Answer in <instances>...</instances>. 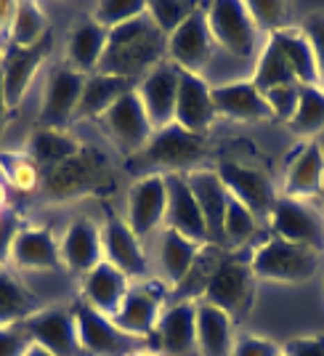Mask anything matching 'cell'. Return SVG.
I'll return each mask as SVG.
<instances>
[{
    "mask_svg": "<svg viewBox=\"0 0 324 356\" xmlns=\"http://www.w3.org/2000/svg\"><path fill=\"white\" fill-rule=\"evenodd\" d=\"M162 54H168V38L144 14L109 32L99 72L115 74V77L133 83L152 72L162 61Z\"/></svg>",
    "mask_w": 324,
    "mask_h": 356,
    "instance_id": "cell-1",
    "label": "cell"
},
{
    "mask_svg": "<svg viewBox=\"0 0 324 356\" xmlns=\"http://www.w3.org/2000/svg\"><path fill=\"white\" fill-rule=\"evenodd\" d=\"M40 184H43V192L59 202L86 197V194H102L112 189V165L102 149L83 147L70 160L54 168H43Z\"/></svg>",
    "mask_w": 324,
    "mask_h": 356,
    "instance_id": "cell-2",
    "label": "cell"
},
{
    "mask_svg": "<svg viewBox=\"0 0 324 356\" xmlns=\"http://www.w3.org/2000/svg\"><path fill=\"white\" fill-rule=\"evenodd\" d=\"M205 157V136H197L184 131L181 125H168L154 131L149 144L138 154H133L128 170L133 173H144L149 176H170V173H181L194 163H200Z\"/></svg>",
    "mask_w": 324,
    "mask_h": 356,
    "instance_id": "cell-3",
    "label": "cell"
},
{
    "mask_svg": "<svg viewBox=\"0 0 324 356\" xmlns=\"http://www.w3.org/2000/svg\"><path fill=\"white\" fill-rule=\"evenodd\" d=\"M202 300L229 314L234 325L248 319L255 303V274L250 268V261L229 258V255L218 258L216 266L207 271Z\"/></svg>",
    "mask_w": 324,
    "mask_h": 356,
    "instance_id": "cell-4",
    "label": "cell"
},
{
    "mask_svg": "<svg viewBox=\"0 0 324 356\" xmlns=\"http://www.w3.org/2000/svg\"><path fill=\"white\" fill-rule=\"evenodd\" d=\"M316 252L300 245H290L280 237L266 239L250 255V268L255 280L282 284H303L316 274Z\"/></svg>",
    "mask_w": 324,
    "mask_h": 356,
    "instance_id": "cell-5",
    "label": "cell"
},
{
    "mask_svg": "<svg viewBox=\"0 0 324 356\" xmlns=\"http://www.w3.org/2000/svg\"><path fill=\"white\" fill-rule=\"evenodd\" d=\"M74 327H77V343L80 351L88 356H131L144 351V341H136L125 335L109 316L90 309L83 298L72 303Z\"/></svg>",
    "mask_w": 324,
    "mask_h": 356,
    "instance_id": "cell-6",
    "label": "cell"
},
{
    "mask_svg": "<svg viewBox=\"0 0 324 356\" xmlns=\"http://www.w3.org/2000/svg\"><path fill=\"white\" fill-rule=\"evenodd\" d=\"M202 6H205L207 27H210L216 45H221L232 56L250 59L258 43V27L252 22L248 6L239 0H216V3H202Z\"/></svg>",
    "mask_w": 324,
    "mask_h": 356,
    "instance_id": "cell-7",
    "label": "cell"
},
{
    "mask_svg": "<svg viewBox=\"0 0 324 356\" xmlns=\"http://www.w3.org/2000/svg\"><path fill=\"white\" fill-rule=\"evenodd\" d=\"M99 122L104 125L106 136L115 141V147L128 157L138 154L154 134L136 88L128 90L125 96H120L118 102L109 106V112H104L99 118Z\"/></svg>",
    "mask_w": 324,
    "mask_h": 356,
    "instance_id": "cell-8",
    "label": "cell"
},
{
    "mask_svg": "<svg viewBox=\"0 0 324 356\" xmlns=\"http://www.w3.org/2000/svg\"><path fill=\"white\" fill-rule=\"evenodd\" d=\"M268 221L274 229V237L290 245L309 248L316 255L324 252V218L303 200H290V197L277 200Z\"/></svg>",
    "mask_w": 324,
    "mask_h": 356,
    "instance_id": "cell-9",
    "label": "cell"
},
{
    "mask_svg": "<svg viewBox=\"0 0 324 356\" xmlns=\"http://www.w3.org/2000/svg\"><path fill=\"white\" fill-rule=\"evenodd\" d=\"M86 74L72 70L70 64L54 67L43 88V104H40V128L51 131H67L74 120V109L83 93Z\"/></svg>",
    "mask_w": 324,
    "mask_h": 356,
    "instance_id": "cell-10",
    "label": "cell"
},
{
    "mask_svg": "<svg viewBox=\"0 0 324 356\" xmlns=\"http://www.w3.org/2000/svg\"><path fill=\"white\" fill-rule=\"evenodd\" d=\"M213 45H216V40H213L210 27H207L205 6L200 3L197 11L168 38V54L181 72L202 74L213 59Z\"/></svg>",
    "mask_w": 324,
    "mask_h": 356,
    "instance_id": "cell-11",
    "label": "cell"
},
{
    "mask_svg": "<svg viewBox=\"0 0 324 356\" xmlns=\"http://www.w3.org/2000/svg\"><path fill=\"white\" fill-rule=\"evenodd\" d=\"M216 173L223 181L229 197H234L236 202H242L258 221L261 218H271V210H274L280 197H277L266 173L239 163H221Z\"/></svg>",
    "mask_w": 324,
    "mask_h": 356,
    "instance_id": "cell-12",
    "label": "cell"
},
{
    "mask_svg": "<svg viewBox=\"0 0 324 356\" xmlns=\"http://www.w3.org/2000/svg\"><path fill=\"white\" fill-rule=\"evenodd\" d=\"M178 74H181V70H178L173 61H160L152 72H147L141 77V83L136 88L154 131L168 128V125L176 122Z\"/></svg>",
    "mask_w": 324,
    "mask_h": 356,
    "instance_id": "cell-13",
    "label": "cell"
},
{
    "mask_svg": "<svg viewBox=\"0 0 324 356\" xmlns=\"http://www.w3.org/2000/svg\"><path fill=\"white\" fill-rule=\"evenodd\" d=\"M24 330L35 346L45 348L54 356H77L80 343H77V327H74L72 306H54L45 312L32 314L24 322Z\"/></svg>",
    "mask_w": 324,
    "mask_h": 356,
    "instance_id": "cell-14",
    "label": "cell"
},
{
    "mask_svg": "<svg viewBox=\"0 0 324 356\" xmlns=\"http://www.w3.org/2000/svg\"><path fill=\"white\" fill-rule=\"evenodd\" d=\"M165 210H168V181L165 176H141L128 192V218L136 237H147L157 226L165 223Z\"/></svg>",
    "mask_w": 324,
    "mask_h": 356,
    "instance_id": "cell-15",
    "label": "cell"
},
{
    "mask_svg": "<svg viewBox=\"0 0 324 356\" xmlns=\"http://www.w3.org/2000/svg\"><path fill=\"white\" fill-rule=\"evenodd\" d=\"M162 298H165V290H160V284L131 287L120 312L112 316V322L136 341H154L157 322L162 316Z\"/></svg>",
    "mask_w": 324,
    "mask_h": 356,
    "instance_id": "cell-16",
    "label": "cell"
},
{
    "mask_svg": "<svg viewBox=\"0 0 324 356\" xmlns=\"http://www.w3.org/2000/svg\"><path fill=\"white\" fill-rule=\"evenodd\" d=\"M213 88L202 74L181 72L178 74V99H176V125L197 136H205L216 122Z\"/></svg>",
    "mask_w": 324,
    "mask_h": 356,
    "instance_id": "cell-17",
    "label": "cell"
},
{
    "mask_svg": "<svg viewBox=\"0 0 324 356\" xmlns=\"http://www.w3.org/2000/svg\"><path fill=\"white\" fill-rule=\"evenodd\" d=\"M168 181V210H165V229H173L184 237L207 245V229L202 210L197 205L192 186L184 173H170Z\"/></svg>",
    "mask_w": 324,
    "mask_h": 356,
    "instance_id": "cell-18",
    "label": "cell"
},
{
    "mask_svg": "<svg viewBox=\"0 0 324 356\" xmlns=\"http://www.w3.org/2000/svg\"><path fill=\"white\" fill-rule=\"evenodd\" d=\"M59 255L61 264L72 274L86 277L90 268H96L104 261L102 229L90 218H74L59 242Z\"/></svg>",
    "mask_w": 324,
    "mask_h": 356,
    "instance_id": "cell-19",
    "label": "cell"
},
{
    "mask_svg": "<svg viewBox=\"0 0 324 356\" xmlns=\"http://www.w3.org/2000/svg\"><path fill=\"white\" fill-rule=\"evenodd\" d=\"M154 346L165 356H192L197 351V303L181 300L162 312Z\"/></svg>",
    "mask_w": 324,
    "mask_h": 356,
    "instance_id": "cell-20",
    "label": "cell"
},
{
    "mask_svg": "<svg viewBox=\"0 0 324 356\" xmlns=\"http://www.w3.org/2000/svg\"><path fill=\"white\" fill-rule=\"evenodd\" d=\"M102 245H104V261L115 266L120 274L128 280L141 277L147 271V255L141 248V239L131 232V226L120 221L118 216H109L102 229Z\"/></svg>",
    "mask_w": 324,
    "mask_h": 356,
    "instance_id": "cell-21",
    "label": "cell"
},
{
    "mask_svg": "<svg viewBox=\"0 0 324 356\" xmlns=\"http://www.w3.org/2000/svg\"><path fill=\"white\" fill-rule=\"evenodd\" d=\"M51 48V38L45 35L43 40L32 48H16L11 45L6 51V61H3V90H6V102H8V109H16L22 104V99L27 96L30 90V83L35 72L40 70L45 54Z\"/></svg>",
    "mask_w": 324,
    "mask_h": 356,
    "instance_id": "cell-22",
    "label": "cell"
},
{
    "mask_svg": "<svg viewBox=\"0 0 324 356\" xmlns=\"http://www.w3.org/2000/svg\"><path fill=\"white\" fill-rule=\"evenodd\" d=\"M186 181L205 218L207 245L223 248V216H226V202H229V192L223 181L216 170H192L186 173Z\"/></svg>",
    "mask_w": 324,
    "mask_h": 356,
    "instance_id": "cell-23",
    "label": "cell"
},
{
    "mask_svg": "<svg viewBox=\"0 0 324 356\" xmlns=\"http://www.w3.org/2000/svg\"><path fill=\"white\" fill-rule=\"evenodd\" d=\"M324 189V149L319 141H306L303 147L287 160L284 176V197L290 200H311Z\"/></svg>",
    "mask_w": 324,
    "mask_h": 356,
    "instance_id": "cell-24",
    "label": "cell"
},
{
    "mask_svg": "<svg viewBox=\"0 0 324 356\" xmlns=\"http://www.w3.org/2000/svg\"><path fill=\"white\" fill-rule=\"evenodd\" d=\"M216 115L236 122H264L271 118V109L266 104L264 93L255 88L252 80H236L213 88Z\"/></svg>",
    "mask_w": 324,
    "mask_h": 356,
    "instance_id": "cell-25",
    "label": "cell"
},
{
    "mask_svg": "<svg viewBox=\"0 0 324 356\" xmlns=\"http://www.w3.org/2000/svg\"><path fill=\"white\" fill-rule=\"evenodd\" d=\"M11 261L19 268L51 271L61 264L59 242L48 226H22L11 245Z\"/></svg>",
    "mask_w": 324,
    "mask_h": 356,
    "instance_id": "cell-26",
    "label": "cell"
},
{
    "mask_svg": "<svg viewBox=\"0 0 324 356\" xmlns=\"http://www.w3.org/2000/svg\"><path fill=\"white\" fill-rule=\"evenodd\" d=\"M128 290H131L128 277L120 274L115 266H109L106 261H102L99 266L90 268L88 274L83 277V293H80V298L88 303L90 309H96L99 314L112 319L120 312Z\"/></svg>",
    "mask_w": 324,
    "mask_h": 356,
    "instance_id": "cell-27",
    "label": "cell"
},
{
    "mask_svg": "<svg viewBox=\"0 0 324 356\" xmlns=\"http://www.w3.org/2000/svg\"><path fill=\"white\" fill-rule=\"evenodd\" d=\"M205 245L178 234L173 229H162L160 234V274L168 287H178L192 274L197 258L202 255Z\"/></svg>",
    "mask_w": 324,
    "mask_h": 356,
    "instance_id": "cell-28",
    "label": "cell"
},
{
    "mask_svg": "<svg viewBox=\"0 0 324 356\" xmlns=\"http://www.w3.org/2000/svg\"><path fill=\"white\" fill-rule=\"evenodd\" d=\"M106 40H109V32L99 27L93 19H83L72 24L70 38H67V61L70 67L77 70L80 74H93L99 72V64L104 59V51H106Z\"/></svg>",
    "mask_w": 324,
    "mask_h": 356,
    "instance_id": "cell-29",
    "label": "cell"
},
{
    "mask_svg": "<svg viewBox=\"0 0 324 356\" xmlns=\"http://www.w3.org/2000/svg\"><path fill=\"white\" fill-rule=\"evenodd\" d=\"M274 43L280 45L284 59L290 64L298 86H319V72H316V56H314V45L303 27H282V30L268 35Z\"/></svg>",
    "mask_w": 324,
    "mask_h": 356,
    "instance_id": "cell-30",
    "label": "cell"
},
{
    "mask_svg": "<svg viewBox=\"0 0 324 356\" xmlns=\"http://www.w3.org/2000/svg\"><path fill=\"white\" fill-rule=\"evenodd\" d=\"M128 90H133V83L122 80V77L102 72L88 74L86 83H83V93H80L77 109H74V120H99Z\"/></svg>",
    "mask_w": 324,
    "mask_h": 356,
    "instance_id": "cell-31",
    "label": "cell"
},
{
    "mask_svg": "<svg viewBox=\"0 0 324 356\" xmlns=\"http://www.w3.org/2000/svg\"><path fill=\"white\" fill-rule=\"evenodd\" d=\"M232 346H234L232 316L200 300L197 303V351L205 356H229Z\"/></svg>",
    "mask_w": 324,
    "mask_h": 356,
    "instance_id": "cell-32",
    "label": "cell"
},
{
    "mask_svg": "<svg viewBox=\"0 0 324 356\" xmlns=\"http://www.w3.org/2000/svg\"><path fill=\"white\" fill-rule=\"evenodd\" d=\"M38 314V298L8 271H0V327L27 322Z\"/></svg>",
    "mask_w": 324,
    "mask_h": 356,
    "instance_id": "cell-33",
    "label": "cell"
},
{
    "mask_svg": "<svg viewBox=\"0 0 324 356\" xmlns=\"http://www.w3.org/2000/svg\"><path fill=\"white\" fill-rule=\"evenodd\" d=\"M83 149V144L72 138L67 131H51V128H40L32 134V147L30 157L35 160V165L43 168H54V165L70 160L72 154H77Z\"/></svg>",
    "mask_w": 324,
    "mask_h": 356,
    "instance_id": "cell-34",
    "label": "cell"
},
{
    "mask_svg": "<svg viewBox=\"0 0 324 356\" xmlns=\"http://www.w3.org/2000/svg\"><path fill=\"white\" fill-rule=\"evenodd\" d=\"M290 131L303 138H314L324 131V90L319 86H300L298 109L290 118Z\"/></svg>",
    "mask_w": 324,
    "mask_h": 356,
    "instance_id": "cell-35",
    "label": "cell"
},
{
    "mask_svg": "<svg viewBox=\"0 0 324 356\" xmlns=\"http://www.w3.org/2000/svg\"><path fill=\"white\" fill-rule=\"evenodd\" d=\"M252 83H255V88L261 90V93L295 83V74H293V70H290V64H287L284 54L280 51V45L274 43L271 38L266 40L264 51H261V56H258Z\"/></svg>",
    "mask_w": 324,
    "mask_h": 356,
    "instance_id": "cell-36",
    "label": "cell"
},
{
    "mask_svg": "<svg viewBox=\"0 0 324 356\" xmlns=\"http://www.w3.org/2000/svg\"><path fill=\"white\" fill-rule=\"evenodd\" d=\"M45 35H48V22H45L43 8L38 3H30V0L19 3L14 27H11V35H8L11 45H16V48H32V45L40 43Z\"/></svg>",
    "mask_w": 324,
    "mask_h": 356,
    "instance_id": "cell-37",
    "label": "cell"
},
{
    "mask_svg": "<svg viewBox=\"0 0 324 356\" xmlns=\"http://www.w3.org/2000/svg\"><path fill=\"white\" fill-rule=\"evenodd\" d=\"M0 173L8 189H16V192H32L40 184V168L35 165L30 154L0 152Z\"/></svg>",
    "mask_w": 324,
    "mask_h": 356,
    "instance_id": "cell-38",
    "label": "cell"
},
{
    "mask_svg": "<svg viewBox=\"0 0 324 356\" xmlns=\"http://www.w3.org/2000/svg\"><path fill=\"white\" fill-rule=\"evenodd\" d=\"M197 6L200 3H192V0H149L147 16L165 38H170L197 11Z\"/></svg>",
    "mask_w": 324,
    "mask_h": 356,
    "instance_id": "cell-39",
    "label": "cell"
},
{
    "mask_svg": "<svg viewBox=\"0 0 324 356\" xmlns=\"http://www.w3.org/2000/svg\"><path fill=\"white\" fill-rule=\"evenodd\" d=\"M144 14H147V0H104L93 6L90 19L106 32H112Z\"/></svg>",
    "mask_w": 324,
    "mask_h": 356,
    "instance_id": "cell-40",
    "label": "cell"
},
{
    "mask_svg": "<svg viewBox=\"0 0 324 356\" xmlns=\"http://www.w3.org/2000/svg\"><path fill=\"white\" fill-rule=\"evenodd\" d=\"M255 229H258V218L242 202H236L234 197H229L226 216H223V245L242 248L248 239H252Z\"/></svg>",
    "mask_w": 324,
    "mask_h": 356,
    "instance_id": "cell-41",
    "label": "cell"
},
{
    "mask_svg": "<svg viewBox=\"0 0 324 356\" xmlns=\"http://www.w3.org/2000/svg\"><path fill=\"white\" fill-rule=\"evenodd\" d=\"M245 6L250 11L258 32L266 30L271 35V32L287 27V3H280V0H250Z\"/></svg>",
    "mask_w": 324,
    "mask_h": 356,
    "instance_id": "cell-42",
    "label": "cell"
},
{
    "mask_svg": "<svg viewBox=\"0 0 324 356\" xmlns=\"http://www.w3.org/2000/svg\"><path fill=\"white\" fill-rule=\"evenodd\" d=\"M266 104L271 109V118H280L284 122H290V118L298 109V99H300V86L290 83V86H280V88H271L264 93Z\"/></svg>",
    "mask_w": 324,
    "mask_h": 356,
    "instance_id": "cell-43",
    "label": "cell"
},
{
    "mask_svg": "<svg viewBox=\"0 0 324 356\" xmlns=\"http://www.w3.org/2000/svg\"><path fill=\"white\" fill-rule=\"evenodd\" d=\"M30 346L32 341L27 335V330H24V322L22 325L0 327V356H24Z\"/></svg>",
    "mask_w": 324,
    "mask_h": 356,
    "instance_id": "cell-44",
    "label": "cell"
},
{
    "mask_svg": "<svg viewBox=\"0 0 324 356\" xmlns=\"http://www.w3.org/2000/svg\"><path fill=\"white\" fill-rule=\"evenodd\" d=\"M303 32L309 35L316 56V72H319V88L324 90V14H311L303 24Z\"/></svg>",
    "mask_w": 324,
    "mask_h": 356,
    "instance_id": "cell-45",
    "label": "cell"
},
{
    "mask_svg": "<svg viewBox=\"0 0 324 356\" xmlns=\"http://www.w3.org/2000/svg\"><path fill=\"white\" fill-rule=\"evenodd\" d=\"M282 348L277 343L258 338V335H239L232 346V354L229 356H280Z\"/></svg>",
    "mask_w": 324,
    "mask_h": 356,
    "instance_id": "cell-46",
    "label": "cell"
},
{
    "mask_svg": "<svg viewBox=\"0 0 324 356\" xmlns=\"http://www.w3.org/2000/svg\"><path fill=\"white\" fill-rule=\"evenodd\" d=\"M287 356H324V335H298L282 346Z\"/></svg>",
    "mask_w": 324,
    "mask_h": 356,
    "instance_id": "cell-47",
    "label": "cell"
},
{
    "mask_svg": "<svg viewBox=\"0 0 324 356\" xmlns=\"http://www.w3.org/2000/svg\"><path fill=\"white\" fill-rule=\"evenodd\" d=\"M16 223H19L16 216L8 213V210L0 216V264L11 258V245H14V237H16V232H19Z\"/></svg>",
    "mask_w": 324,
    "mask_h": 356,
    "instance_id": "cell-48",
    "label": "cell"
},
{
    "mask_svg": "<svg viewBox=\"0 0 324 356\" xmlns=\"http://www.w3.org/2000/svg\"><path fill=\"white\" fill-rule=\"evenodd\" d=\"M16 11H19V3H14V0H0V38H8L11 35Z\"/></svg>",
    "mask_w": 324,
    "mask_h": 356,
    "instance_id": "cell-49",
    "label": "cell"
},
{
    "mask_svg": "<svg viewBox=\"0 0 324 356\" xmlns=\"http://www.w3.org/2000/svg\"><path fill=\"white\" fill-rule=\"evenodd\" d=\"M8 102H6V90H3V74H0V138L6 134V125H8Z\"/></svg>",
    "mask_w": 324,
    "mask_h": 356,
    "instance_id": "cell-50",
    "label": "cell"
},
{
    "mask_svg": "<svg viewBox=\"0 0 324 356\" xmlns=\"http://www.w3.org/2000/svg\"><path fill=\"white\" fill-rule=\"evenodd\" d=\"M6 202H8V184L0 181V210H6Z\"/></svg>",
    "mask_w": 324,
    "mask_h": 356,
    "instance_id": "cell-51",
    "label": "cell"
},
{
    "mask_svg": "<svg viewBox=\"0 0 324 356\" xmlns=\"http://www.w3.org/2000/svg\"><path fill=\"white\" fill-rule=\"evenodd\" d=\"M24 356H54V354H48L45 348H40V346H35V343H32L30 348H27V354H24Z\"/></svg>",
    "mask_w": 324,
    "mask_h": 356,
    "instance_id": "cell-52",
    "label": "cell"
},
{
    "mask_svg": "<svg viewBox=\"0 0 324 356\" xmlns=\"http://www.w3.org/2000/svg\"><path fill=\"white\" fill-rule=\"evenodd\" d=\"M131 356H157V354H149L147 348H144V351H136V354H131Z\"/></svg>",
    "mask_w": 324,
    "mask_h": 356,
    "instance_id": "cell-53",
    "label": "cell"
},
{
    "mask_svg": "<svg viewBox=\"0 0 324 356\" xmlns=\"http://www.w3.org/2000/svg\"><path fill=\"white\" fill-rule=\"evenodd\" d=\"M3 61H6V51H3V45H0V70H3Z\"/></svg>",
    "mask_w": 324,
    "mask_h": 356,
    "instance_id": "cell-54",
    "label": "cell"
},
{
    "mask_svg": "<svg viewBox=\"0 0 324 356\" xmlns=\"http://www.w3.org/2000/svg\"><path fill=\"white\" fill-rule=\"evenodd\" d=\"M319 200H322V205H324V189H322V194H319Z\"/></svg>",
    "mask_w": 324,
    "mask_h": 356,
    "instance_id": "cell-55",
    "label": "cell"
},
{
    "mask_svg": "<svg viewBox=\"0 0 324 356\" xmlns=\"http://www.w3.org/2000/svg\"><path fill=\"white\" fill-rule=\"evenodd\" d=\"M280 356H287V354H284V351H282V354H280Z\"/></svg>",
    "mask_w": 324,
    "mask_h": 356,
    "instance_id": "cell-56",
    "label": "cell"
},
{
    "mask_svg": "<svg viewBox=\"0 0 324 356\" xmlns=\"http://www.w3.org/2000/svg\"><path fill=\"white\" fill-rule=\"evenodd\" d=\"M0 181H3V173H0Z\"/></svg>",
    "mask_w": 324,
    "mask_h": 356,
    "instance_id": "cell-57",
    "label": "cell"
}]
</instances>
